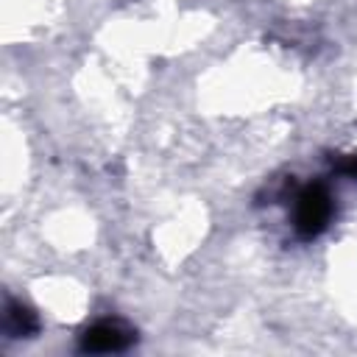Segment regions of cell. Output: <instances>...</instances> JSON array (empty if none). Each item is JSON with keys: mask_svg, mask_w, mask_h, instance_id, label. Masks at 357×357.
I'll return each instance as SVG.
<instances>
[{"mask_svg": "<svg viewBox=\"0 0 357 357\" xmlns=\"http://www.w3.org/2000/svg\"><path fill=\"white\" fill-rule=\"evenodd\" d=\"M332 218V198L324 187L312 184L307 190H301L296 195V212H293V223L298 229L301 237H315L326 229Z\"/></svg>", "mask_w": 357, "mask_h": 357, "instance_id": "6da1fadb", "label": "cell"}, {"mask_svg": "<svg viewBox=\"0 0 357 357\" xmlns=\"http://www.w3.org/2000/svg\"><path fill=\"white\" fill-rule=\"evenodd\" d=\"M134 340V332L120 321H98L81 335V349L86 351H123Z\"/></svg>", "mask_w": 357, "mask_h": 357, "instance_id": "7a4b0ae2", "label": "cell"}, {"mask_svg": "<svg viewBox=\"0 0 357 357\" xmlns=\"http://www.w3.org/2000/svg\"><path fill=\"white\" fill-rule=\"evenodd\" d=\"M8 326L17 332V335H28V332H36V315L31 310H25L22 304H14L8 310Z\"/></svg>", "mask_w": 357, "mask_h": 357, "instance_id": "3957f363", "label": "cell"}]
</instances>
